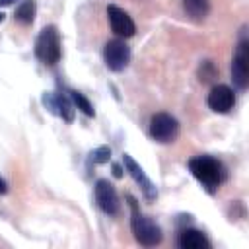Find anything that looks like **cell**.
Here are the masks:
<instances>
[{
  "label": "cell",
  "mask_w": 249,
  "mask_h": 249,
  "mask_svg": "<svg viewBox=\"0 0 249 249\" xmlns=\"http://www.w3.org/2000/svg\"><path fill=\"white\" fill-rule=\"evenodd\" d=\"M189 169L195 175V179L210 193L214 195L218 187L226 181V167L220 160L212 156H196L189 160Z\"/></svg>",
  "instance_id": "6da1fadb"
},
{
  "label": "cell",
  "mask_w": 249,
  "mask_h": 249,
  "mask_svg": "<svg viewBox=\"0 0 249 249\" xmlns=\"http://www.w3.org/2000/svg\"><path fill=\"white\" fill-rule=\"evenodd\" d=\"M126 200L130 204V210H132V216H130V228H132V233H134V239L144 245V247H154L161 241L163 233H161V228L150 220L148 216H144L140 210H138V204H136V198L132 195H126Z\"/></svg>",
  "instance_id": "7a4b0ae2"
},
{
  "label": "cell",
  "mask_w": 249,
  "mask_h": 249,
  "mask_svg": "<svg viewBox=\"0 0 249 249\" xmlns=\"http://www.w3.org/2000/svg\"><path fill=\"white\" fill-rule=\"evenodd\" d=\"M60 54H62V43L56 25H45L35 41V56L43 64L53 66L60 60Z\"/></svg>",
  "instance_id": "3957f363"
},
{
  "label": "cell",
  "mask_w": 249,
  "mask_h": 249,
  "mask_svg": "<svg viewBox=\"0 0 249 249\" xmlns=\"http://www.w3.org/2000/svg\"><path fill=\"white\" fill-rule=\"evenodd\" d=\"M245 27L241 29V37L231 60V80L237 89H247L249 86V41L245 35Z\"/></svg>",
  "instance_id": "277c9868"
},
{
  "label": "cell",
  "mask_w": 249,
  "mask_h": 249,
  "mask_svg": "<svg viewBox=\"0 0 249 249\" xmlns=\"http://www.w3.org/2000/svg\"><path fill=\"white\" fill-rule=\"evenodd\" d=\"M150 136L160 144H169L179 136V121L169 113H156L150 119Z\"/></svg>",
  "instance_id": "5b68a950"
},
{
  "label": "cell",
  "mask_w": 249,
  "mask_h": 249,
  "mask_svg": "<svg viewBox=\"0 0 249 249\" xmlns=\"http://www.w3.org/2000/svg\"><path fill=\"white\" fill-rule=\"evenodd\" d=\"M103 60L111 72H123L130 62V47L124 39H111L103 47Z\"/></svg>",
  "instance_id": "8992f818"
},
{
  "label": "cell",
  "mask_w": 249,
  "mask_h": 249,
  "mask_svg": "<svg viewBox=\"0 0 249 249\" xmlns=\"http://www.w3.org/2000/svg\"><path fill=\"white\" fill-rule=\"evenodd\" d=\"M123 165H124V169L128 171V175L136 181V185L140 187V191H142V195H144V198L146 200H150V202H154L156 198H158V189H156V185L152 183V179L144 173V169L132 160V156L130 154H123Z\"/></svg>",
  "instance_id": "52a82bcc"
},
{
  "label": "cell",
  "mask_w": 249,
  "mask_h": 249,
  "mask_svg": "<svg viewBox=\"0 0 249 249\" xmlns=\"http://www.w3.org/2000/svg\"><path fill=\"white\" fill-rule=\"evenodd\" d=\"M95 202L107 216H117L119 214V208H121L119 195L107 179H99L95 183Z\"/></svg>",
  "instance_id": "ba28073f"
},
{
  "label": "cell",
  "mask_w": 249,
  "mask_h": 249,
  "mask_svg": "<svg viewBox=\"0 0 249 249\" xmlns=\"http://www.w3.org/2000/svg\"><path fill=\"white\" fill-rule=\"evenodd\" d=\"M107 18H109V25H111V29H113V33H115L117 37L128 39V37L134 35L136 25H134L132 18H130L123 8H119V6H115V4H109V6H107Z\"/></svg>",
  "instance_id": "9c48e42d"
},
{
  "label": "cell",
  "mask_w": 249,
  "mask_h": 249,
  "mask_svg": "<svg viewBox=\"0 0 249 249\" xmlns=\"http://www.w3.org/2000/svg\"><path fill=\"white\" fill-rule=\"evenodd\" d=\"M206 103L214 113H230L233 109V105H235V93H233V89L230 86L218 84V86H214L210 89Z\"/></svg>",
  "instance_id": "30bf717a"
},
{
  "label": "cell",
  "mask_w": 249,
  "mask_h": 249,
  "mask_svg": "<svg viewBox=\"0 0 249 249\" xmlns=\"http://www.w3.org/2000/svg\"><path fill=\"white\" fill-rule=\"evenodd\" d=\"M43 105L53 113V115H58L62 121L66 123H72L74 121V105L72 101L64 95V93H45L43 95Z\"/></svg>",
  "instance_id": "8fae6325"
},
{
  "label": "cell",
  "mask_w": 249,
  "mask_h": 249,
  "mask_svg": "<svg viewBox=\"0 0 249 249\" xmlns=\"http://www.w3.org/2000/svg\"><path fill=\"white\" fill-rule=\"evenodd\" d=\"M177 243L181 249H210L208 237L195 228H183Z\"/></svg>",
  "instance_id": "7c38bea8"
},
{
  "label": "cell",
  "mask_w": 249,
  "mask_h": 249,
  "mask_svg": "<svg viewBox=\"0 0 249 249\" xmlns=\"http://www.w3.org/2000/svg\"><path fill=\"white\" fill-rule=\"evenodd\" d=\"M183 8H185L187 16H191L195 21H202L208 16L210 4H208V0H183Z\"/></svg>",
  "instance_id": "4fadbf2b"
},
{
  "label": "cell",
  "mask_w": 249,
  "mask_h": 249,
  "mask_svg": "<svg viewBox=\"0 0 249 249\" xmlns=\"http://www.w3.org/2000/svg\"><path fill=\"white\" fill-rule=\"evenodd\" d=\"M35 10H37L35 0H23V2L16 8V12H14V19H16L18 23H21V25H29V23H33V19H35Z\"/></svg>",
  "instance_id": "5bb4252c"
},
{
  "label": "cell",
  "mask_w": 249,
  "mask_h": 249,
  "mask_svg": "<svg viewBox=\"0 0 249 249\" xmlns=\"http://www.w3.org/2000/svg\"><path fill=\"white\" fill-rule=\"evenodd\" d=\"M70 97H72V101H74V105L86 115V117H95V111H93V105L89 103V99L84 95V93H80V91H76V89H72L70 91Z\"/></svg>",
  "instance_id": "9a60e30c"
},
{
  "label": "cell",
  "mask_w": 249,
  "mask_h": 249,
  "mask_svg": "<svg viewBox=\"0 0 249 249\" xmlns=\"http://www.w3.org/2000/svg\"><path fill=\"white\" fill-rule=\"evenodd\" d=\"M216 76H218V68L214 66V62H212V60H206V62H202V64H200V68H198V80H200L202 84L212 82Z\"/></svg>",
  "instance_id": "2e32d148"
},
{
  "label": "cell",
  "mask_w": 249,
  "mask_h": 249,
  "mask_svg": "<svg viewBox=\"0 0 249 249\" xmlns=\"http://www.w3.org/2000/svg\"><path fill=\"white\" fill-rule=\"evenodd\" d=\"M109 160H111V148L109 146H99L89 154L91 163H109Z\"/></svg>",
  "instance_id": "e0dca14e"
},
{
  "label": "cell",
  "mask_w": 249,
  "mask_h": 249,
  "mask_svg": "<svg viewBox=\"0 0 249 249\" xmlns=\"http://www.w3.org/2000/svg\"><path fill=\"white\" fill-rule=\"evenodd\" d=\"M113 175H115L117 179H121V177H123V167H121L119 163H113Z\"/></svg>",
  "instance_id": "ac0fdd59"
},
{
  "label": "cell",
  "mask_w": 249,
  "mask_h": 249,
  "mask_svg": "<svg viewBox=\"0 0 249 249\" xmlns=\"http://www.w3.org/2000/svg\"><path fill=\"white\" fill-rule=\"evenodd\" d=\"M8 191V185H6V181L4 179H0V195H4Z\"/></svg>",
  "instance_id": "d6986e66"
},
{
  "label": "cell",
  "mask_w": 249,
  "mask_h": 249,
  "mask_svg": "<svg viewBox=\"0 0 249 249\" xmlns=\"http://www.w3.org/2000/svg\"><path fill=\"white\" fill-rule=\"evenodd\" d=\"M16 0H0V8H6V6H12Z\"/></svg>",
  "instance_id": "ffe728a7"
},
{
  "label": "cell",
  "mask_w": 249,
  "mask_h": 249,
  "mask_svg": "<svg viewBox=\"0 0 249 249\" xmlns=\"http://www.w3.org/2000/svg\"><path fill=\"white\" fill-rule=\"evenodd\" d=\"M4 18H6V14H4V12H0V23L4 21Z\"/></svg>",
  "instance_id": "44dd1931"
}]
</instances>
